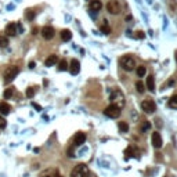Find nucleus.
Returning <instances> with one entry per match:
<instances>
[{"label":"nucleus","mask_w":177,"mask_h":177,"mask_svg":"<svg viewBox=\"0 0 177 177\" xmlns=\"http://www.w3.org/2000/svg\"><path fill=\"white\" fill-rule=\"evenodd\" d=\"M18 72H20V69L17 68V67H8V68L4 71V75H3L4 76V83H6V85L11 83V82L17 78Z\"/></svg>","instance_id":"1"},{"label":"nucleus","mask_w":177,"mask_h":177,"mask_svg":"<svg viewBox=\"0 0 177 177\" xmlns=\"http://www.w3.org/2000/svg\"><path fill=\"white\" fill-rule=\"evenodd\" d=\"M141 108H143V111L147 113H152L155 109H157V107H155V102H154L152 100H144L143 102H141Z\"/></svg>","instance_id":"7"},{"label":"nucleus","mask_w":177,"mask_h":177,"mask_svg":"<svg viewBox=\"0 0 177 177\" xmlns=\"http://www.w3.org/2000/svg\"><path fill=\"white\" fill-rule=\"evenodd\" d=\"M119 129H121V132L126 133L127 130H129V126H127V123H126V122H121V123H119Z\"/></svg>","instance_id":"26"},{"label":"nucleus","mask_w":177,"mask_h":177,"mask_svg":"<svg viewBox=\"0 0 177 177\" xmlns=\"http://www.w3.org/2000/svg\"><path fill=\"white\" fill-rule=\"evenodd\" d=\"M86 141V134L83 132H79L75 134V137H73V145H76V147H79V145L85 144Z\"/></svg>","instance_id":"9"},{"label":"nucleus","mask_w":177,"mask_h":177,"mask_svg":"<svg viewBox=\"0 0 177 177\" xmlns=\"http://www.w3.org/2000/svg\"><path fill=\"white\" fill-rule=\"evenodd\" d=\"M121 65H122V68L125 69V71H133V68L136 67V61H134L133 57L125 56L121 60Z\"/></svg>","instance_id":"5"},{"label":"nucleus","mask_w":177,"mask_h":177,"mask_svg":"<svg viewBox=\"0 0 177 177\" xmlns=\"http://www.w3.org/2000/svg\"><path fill=\"white\" fill-rule=\"evenodd\" d=\"M69 71H71L72 75H78L79 71H80V64H79V61L73 58V60L71 61V64H69Z\"/></svg>","instance_id":"10"},{"label":"nucleus","mask_w":177,"mask_h":177,"mask_svg":"<svg viewBox=\"0 0 177 177\" xmlns=\"http://www.w3.org/2000/svg\"><path fill=\"white\" fill-rule=\"evenodd\" d=\"M29 68H31V69L35 68V62H33V61H32V62H29Z\"/></svg>","instance_id":"36"},{"label":"nucleus","mask_w":177,"mask_h":177,"mask_svg":"<svg viewBox=\"0 0 177 177\" xmlns=\"http://www.w3.org/2000/svg\"><path fill=\"white\" fill-rule=\"evenodd\" d=\"M12 94H14V87H8V88L4 90L3 97L6 98V100H8V98H11V97H12Z\"/></svg>","instance_id":"19"},{"label":"nucleus","mask_w":177,"mask_h":177,"mask_svg":"<svg viewBox=\"0 0 177 177\" xmlns=\"http://www.w3.org/2000/svg\"><path fill=\"white\" fill-rule=\"evenodd\" d=\"M152 145L155 148H161L162 147V137L158 132L152 133Z\"/></svg>","instance_id":"11"},{"label":"nucleus","mask_w":177,"mask_h":177,"mask_svg":"<svg viewBox=\"0 0 177 177\" xmlns=\"http://www.w3.org/2000/svg\"><path fill=\"white\" fill-rule=\"evenodd\" d=\"M101 7H102L101 0H91V1H90V8H91L93 11H100Z\"/></svg>","instance_id":"14"},{"label":"nucleus","mask_w":177,"mask_h":177,"mask_svg":"<svg viewBox=\"0 0 177 177\" xmlns=\"http://www.w3.org/2000/svg\"><path fill=\"white\" fill-rule=\"evenodd\" d=\"M57 61H58V57H57V56H50L47 60L44 61V65H46V67H53Z\"/></svg>","instance_id":"17"},{"label":"nucleus","mask_w":177,"mask_h":177,"mask_svg":"<svg viewBox=\"0 0 177 177\" xmlns=\"http://www.w3.org/2000/svg\"><path fill=\"white\" fill-rule=\"evenodd\" d=\"M10 111H11V107L7 102H0V113L1 115H8Z\"/></svg>","instance_id":"15"},{"label":"nucleus","mask_w":177,"mask_h":177,"mask_svg":"<svg viewBox=\"0 0 177 177\" xmlns=\"http://www.w3.org/2000/svg\"><path fill=\"white\" fill-rule=\"evenodd\" d=\"M56 172L57 170H54V169H46L44 172H42V173L39 174V177H53L56 174Z\"/></svg>","instance_id":"18"},{"label":"nucleus","mask_w":177,"mask_h":177,"mask_svg":"<svg viewBox=\"0 0 177 177\" xmlns=\"http://www.w3.org/2000/svg\"><path fill=\"white\" fill-rule=\"evenodd\" d=\"M37 32H39V29H37V28H33L32 29V35H37Z\"/></svg>","instance_id":"35"},{"label":"nucleus","mask_w":177,"mask_h":177,"mask_svg":"<svg viewBox=\"0 0 177 177\" xmlns=\"http://www.w3.org/2000/svg\"><path fill=\"white\" fill-rule=\"evenodd\" d=\"M8 44V39L6 36H0V47H6Z\"/></svg>","instance_id":"28"},{"label":"nucleus","mask_w":177,"mask_h":177,"mask_svg":"<svg viewBox=\"0 0 177 177\" xmlns=\"http://www.w3.org/2000/svg\"><path fill=\"white\" fill-rule=\"evenodd\" d=\"M111 104L116 105L118 108H122L123 105H125V96L122 94V91H119V90H115V91L111 94Z\"/></svg>","instance_id":"3"},{"label":"nucleus","mask_w":177,"mask_h":177,"mask_svg":"<svg viewBox=\"0 0 177 177\" xmlns=\"http://www.w3.org/2000/svg\"><path fill=\"white\" fill-rule=\"evenodd\" d=\"M6 125H7L6 119H4V118L0 115V129H4V127H6Z\"/></svg>","instance_id":"31"},{"label":"nucleus","mask_w":177,"mask_h":177,"mask_svg":"<svg viewBox=\"0 0 177 177\" xmlns=\"http://www.w3.org/2000/svg\"><path fill=\"white\" fill-rule=\"evenodd\" d=\"M35 15H36V14H35V11H32V10H26V11H25V18L29 21H32L33 18H35Z\"/></svg>","instance_id":"24"},{"label":"nucleus","mask_w":177,"mask_h":177,"mask_svg":"<svg viewBox=\"0 0 177 177\" xmlns=\"http://www.w3.org/2000/svg\"><path fill=\"white\" fill-rule=\"evenodd\" d=\"M58 69H60V71H67V69H68V62H67V60H61L60 61Z\"/></svg>","instance_id":"22"},{"label":"nucleus","mask_w":177,"mask_h":177,"mask_svg":"<svg viewBox=\"0 0 177 177\" xmlns=\"http://www.w3.org/2000/svg\"><path fill=\"white\" fill-rule=\"evenodd\" d=\"M147 88H148L149 91H155V80H154L152 75H149L147 78Z\"/></svg>","instance_id":"16"},{"label":"nucleus","mask_w":177,"mask_h":177,"mask_svg":"<svg viewBox=\"0 0 177 177\" xmlns=\"http://www.w3.org/2000/svg\"><path fill=\"white\" fill-rule=\"evenodd\" d=\"M6 33L8 36H15L17 35V24L15 22H10V24L6 26Z\"/></svg>","instance_id":"12"},{"label":"nucleus","mask_w":177,"mask_h":177,"mask_svg":"<svg viewBox=\"0 0 177 177\" xmlns=\"http://www.w3.org/2000/svg\"><path fill=\"white\" fill-rule=\"evenodd\" d=\"M147 73V69H145V67L144 65H141V67H137V75L140 78H143Z\"/></svg>","instance_id":"23"},{"label":"nucleus","mask_w":177,"mask_h":177,"mask_svg":"<svg viewBox=\"0 0 177 177\" xmlns=\"http://www.w3.org/2000/svg\"><path fill=\"white\" fill-rule=\"evenodd\" d=\"M54 28L53 26H44L42 29V36L46 39V40H51L53 37H54Z\"/></svg>","instance_id":"8"},{"label":"nucleus","mask_w":177,"mask_h":177,"mask_svg":"<svg viewBox=\"0 0 177 177\" xmlns=\"http://www.w3.org/2000/svg\"><path fill=\"white\" fill-rule=\"evenodd\" d=\"M104 113L108 118H111V119H116V118L121 116V108H118L116 105L111 104V105H108V107L105 108Z\"/></svg>","instance_id":"4"},{"label":"nucleus","mask_w":177,"mask_h":177,"mask_svg":"<svg viewBox=\"0 0 177 177\" xmlns=\"http://www.w3.org/2000/svg\"><path fill=\"white\" fill-rule=\"evenodd\" d=\"M169 107H170V108L177 109V94H174V96L170 97V100H169Z\"/></svg>","instance_id":"20"},{"label":"nucleus","mask_w":177,"mask_h":177,"mask_svg":"<svg viewBox=\"0 0 177 177\" xmlns=\"http://www.w3.org/2000/svg\"><path fill=\"white\" fill-rule=\"evenodd\" d=\"M174 56H176V62H177V51H176V54H174Z\"/></svg>","instance_id":"38"},{"label":"nucleus","mask_w":177,"mask_h":177,"mask_svg":"<svg viewBox=\"0 0 177 177\" xmlns=\"http://www.w3.org/2000/svg\"><path fill=\"white\" fill-rule=\"evenodd\" d=\"M136 37H137V39H143V37H144V32L138 31V32H137V35H136Z\"/></svg>","instance_id":"32"},{"label":"nucleus","mask_w":177,"mask_h":177,"mask_svg":"<svg viewBox=\"0 0 177 177\" xmlns=\"http://www.w3.org/2000/svg\"><path fill=\"white\" fill-rule=\"evenodd\" d=\"M35 93H36V87H28V88H26V93H25V94H26V97H28V98H32V97L35 96Z\"/></svg>","instance_id":"21"},{"label":"nucleus","mask_w":177,"mask_h":177,"mask_svg":"<svg viewBox=\"0 0 177 177\" xmlns=\"http://www.w3.org/2000/svg\"><path fill=\"white\" fill-rule=\"evenodd\" d=\"M53 177H62V176H61V174L58 173V172H56V174H54V176H53Z\"/></svg>","instance_id":"37"},{"label":"nucleus","mask_w":177,"mask_h":177,"mask_svg":"<svg viewBox=\"0 0 177 177\" xmlns=\"http://www.w3.org/2000/svg\"><path fill=\"white\" fill-rule=\"evenodd\" d=\"M125 155H126V158H130V157H133V147H129V148H126V151H125Z\"/></svg>","instance_id":"30"},{"label":"nucleus","mask_w":177,"mask_h":177,"mask_svg":"<svg viewBox=\"0 0 177 177\" xmlns=\"http://www.w3.org/2000/svg\"><path fill=\"white\" fill-rule=\"evenodd\" d=\"M101 31H102L105 35H108V33L111 32V29H109V26H108V21H104V24L101 25Z\"/></svg>","instance_id":"25"},{"label":"nucleus","mask_w":177,"mask_h":177,"mask_svg":"<svg viewBox=\"0 0 177 177\" xmlns=\"http://www.w3.org/2000/svg\"><path fill=\"white\" fill-rule=\"evenodd\" d=\"M107 10L109 14H119L122 11V6L118 0H109L107 3Z\"/></svg>","instance_id":"6"},{"label":"nucleus","mask_w":177,"mask_h":177,"mask_svg":"<svg viewBox=\"0 0 177 177\" xmlns=\"http://www.w3.org/2000/svg\"><path fill=\"white\" fill-rule=\"evenodd\" d=\"M88 176H91V177H96V176H94V174H90V173H88Z\"/></svg>","instance_id":"39"},{"label":"nucleus","mask_w":177,"mask_h":177,"mask_svg":"<svg viewBox=\"0 0 177 177\" xmlns=\"http://www.w3.org/2000/svg\"><path fill=\"white\" fill-rule=\"evenodd\" d=\"M136 88H137V91L138 93H144V83H143V82H137Z\"/></svg>","instance_id":"27"},{"label":"nucleus","mask_w":177,"mask_h":177,"mask_svg":"<svg viewBox=\"0 0 177 177\" xmlns=\"http://www.w3.org/2000/svg\"><path fill=\"white\" fill-rule=\"evenodd\" d=\"M61 39H62V42H69L71 39H72V32H71L69 29L61 31Z\"/></svg>","instance_id":"13"},{"label":"nucleus","mask_w":177,"mask_h":177,"mask_svg":"<svg viewBox=\"0 0 177 177\" xmlns=\"http://www.w3.org/2000/svg\"><path fill=\"white\" fill-rule=\"evenodd\" d=\"M68 157H73V149L72 148L68 149Z\"/></svg>","instance_id":"34"},{"label":"nucleus","mask_w":177,"mask_h":177,"mask_svg":"<svg viewBox=\"0 0 177 177\" xmlns=\"http://www.w3.org/2000/svg\"><path fill=\"white\" fill-rule=\"evenodd\" d=\"M71 177H88V169L85 163H79L71 172Z\"/></svg>","instance_id":"2"},{"label":"nucleus","mask_w":177,"mask_h":177,"mask_svg":"<svg viewBox=\"0 0 177 177\" xmlns=\"http://www.w3.org/2000/svg\"><path fill=\"white\" fill-rule=\"evenodd\" d=\"M32 105H33V108H35V109H37V111H42V107H40V105L35 104V102H32Z\"/></svg>","instance_id":"33"},{"label":"nucleus","mask_w":177,"mask_h":177,"mask_svg":"<svg viewBox=\"0 0 177 177\" xmlns=\"http://www.w3.org/2000/svg\"><path fill=\"white\" fill-rule=\"evenodd\" d=\"M149 127H151V125H149L148 121H144V123L141 125V130H143V132H145V130H149Z\"/></svg>","instance_id":"29"}]
</instances>
